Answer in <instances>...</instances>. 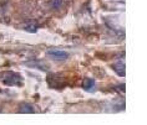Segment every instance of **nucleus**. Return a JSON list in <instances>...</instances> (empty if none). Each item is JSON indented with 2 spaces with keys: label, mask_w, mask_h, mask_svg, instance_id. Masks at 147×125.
Returning a JSON list of instances; mask_svg holds the SVG:
<instances>
[{
  "label": "nucleus",
  "mask_w": 147,
  "mask_h": 125,
  "mask_svg": "<svg viewBox=\"0 0 147 125\" xmlns=\"http://www.w3.org/2000/svg\"><path fill=\"white\" fill-rule=\"evenodd\" d=\"M25 64L29 66V67H34V68H38L40 71H49V64H46V62H44L42 60H31V61H28L25 62Z\"/></svg>",
  "instance_id": "nucleus-3"
},
{
  "label": "nucleus",
  "mask_w": 147,
  "mask_h": 125,
  "mask_svg": "<svg viewBox=\"0 0 147 125\" xmlns=\"http://www.w3.org/2000/svg\"><path fill=\"white\" fill-rule=\"evenodd\" d=\"M49 5L53 10H59L62 5H64V0H50Z\"/></svg>",
  "instance_id": "nucleus-9"
},
{
  "label": "nucleus",
  "mask_w": 147,
  "mask_h": 125,
  "mask_svg": "<svg viewBox=\"0 0 147 125\" xmlns=\"http://www.w3.org/2000/svg\"><path fill=\"white\" fill-rule=\"evenodd\" d=\"M94 87H95V80H94V79H91V78L84 79V82H82V88H84V89L91 90Z\"/></svg>",
  "instance_id": "nucleus-8"
},
{
  "label": "nucleus",
  "mask_w": 147,
  "mask_h": 125,
  "mask_svg": "<svg viewBox=\"0 0 147 125\" xmlns=\"http://www.w3.org/2000/svg\"><path fill=\"white\" fill-rule=\"evenodd\" d=\"M46 55L50 57H53L54 60H57V61H64L69 57V53L65 52V51H62V50H49L46 52Z\"/></svg>",
  "instance_id": "nucleus-4"
},
{
  "label": "nucleus",
  "mask_w": 147,
  "mask_h": 125,
  "mask_svg": "<svg viewBox=\"0 0 147 125\" xmlns=\"http://www.w3.org/2000/svg\"><path fill=\"white\" fill-rule=\"evenodd\" d=\"M19 113H28V114H32L35 113V109L34 106L29 103H21L19 105Z\"/></svg>",
  "instance_id": "nucleus-7"
},
{
  "label": "nucleus",
  "mask_w": 147,
  "mask_h": 125,
  "mask_svg": "<svg viewBox=\"0 0 147 125\" xmlns=\"http://www.w3.org/2000/svg\"><path fill=\"white\" fill-rule=\"evenodd\" d=\"M112 68H113V71L116 72V74H119L120 77H123L125 74H126V69H125V64L122 63V62H117V63L112 64Z\"/></svg>",
  "instance_id": "nucleus-6"
},
{
  "label": "nucleus",
  "mask_w": 147,
  "mask_h": 125,
  "mask_svg": "<svg viewBox=\"0 0 147 125\" xmlns=\"http://www.w3.org/2000/svg\"><path fill=\"white\" fill-rule=\"evenodd\" d=\"M23 29L25 31H28V32H36L38 31V29H39V24H38V21H35V20H29L26 21L24 25H23Z\"/></svg>",
  "instance_id": "nucleus-5"
},
{
  "label": "nucleus",
  "mask_w": 147,
  "mask_h": 125,
  "mask_svg": "<svg viewBox=\"0 0 147 125\" xmlns=\"http://www.w3.org/2000/svg\"><path fill=\"white\" fill-rule=\"evenodd\" d=\"M46 82L51 89H62L66 86V80L64 77L60 74H55V73H51L46 77Z\"/></svg>",
  "instance_id": "nucleus-2"
},
{
  "label": "nucleus",
  "mask_w": 147,
  "mask_h": 125,
  "mask_svg": "<svg viewBox=\"0 0 147 125\" xmlns=\"http://www.w3.org/2000/svg\"><path fill=\"white\" fill-rule=\"evenodd\" d=\"M0 112H1V109H0Z\"/></svg>",
  "instance_id": "nucleus-10"
},
{
  "label": "nucleus",
  "mask_w": 147,
  "mask_h": 125,
  "mask_svg": "<svg viewBox=\"0 0 147 125\" xmlns=\"http://www.w3.org/2000/svg\"><path fill=\"white\" fill-rule=\"evenodd\" d=\"M1 80H3V83L9 87H15V86L20 87L24 83L23 77L19 73L13 72V71H6L4 73H1Z\"/></svg>",
  "instance_id": "nucleus-1"
}]
</instances>
